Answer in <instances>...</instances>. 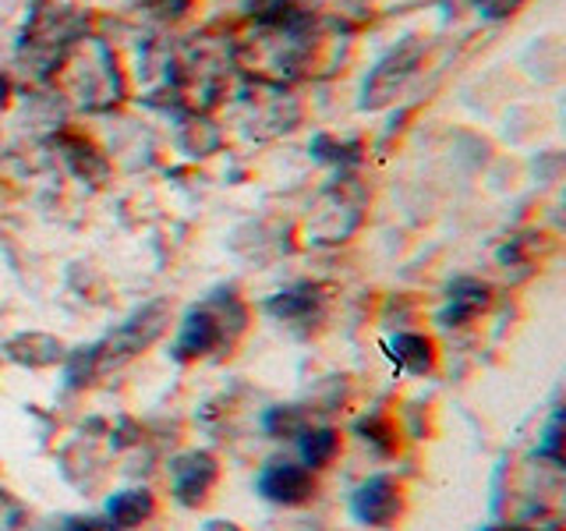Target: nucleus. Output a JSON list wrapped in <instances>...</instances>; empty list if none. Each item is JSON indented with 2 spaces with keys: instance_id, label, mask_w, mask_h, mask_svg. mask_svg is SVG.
Segmentation results:
<instances>
[{
  "instance_id": "f257e3e1",
  "label": "nucleus",
  "mask_w": 566,
  "mask_h": 531,
  "mask_svg": "<svg viewBox=\"0 0 566 531\" xmlns=\"http://www.w3.org/2000/svg\"><path fill=\"white\" fill-rule=\"evenodd\" d=\"M308 53H312L308 22L294 8H287L270 18H255L252 35H244V40L230 50V61L241 64L248 75H255L262 85L283 88L305 71Z\"/></svg>"
},
{
  "instance_id": "f03ea898",
  "label": "nucleus",
  "mask_w": 566,
  "mask_h": 531,
  "mask_svg": "<svg viewBox=\"0 0 566 531\" xmlns=\"http://www.w3.org/2000/svg\"><path fill=\"white\" fill-rule=\"evenodd\" d=\"M53 82L78 111H111L124 96V75L114 50L103 40H82L67 50V58L53 71Z\"/></svg>"
},
{
  "instance_id": "7ed1b4c3",
  "label": "nucleus",
  "mask_w": 566,
  "mask_h": 531,
  "mask_svg": "<svg viewBox=\"0 0 566 531\" xmlns=\"http://www.w3.org/2000/svg\"><path fill=\"white\" fill-rule=\"evenodd\" d=\"M230 50L212 40H191L188 46L170 53L167 85L191 114H209L227 93Z\"/></svg>"
},
{
  "instance_id": "20e7f679",
  "label": "nucleus",
  "mask_w": 566,
  "mask_h": 531,
  "mask_svg": "<svg viewBox=\"0 0 566 531\" xmlns=\"http://www.w3.org/2000/svg\"><path fill=\"white\" fill-rule=\"evenodd\" d=\"M85 35V14L57 4V0H40L29 14L22 40H18V61L25 64L32 79H53L57 64L67 50Z\"/></svg>"
},
{
  "instance_id": "39448f33",
  "label": "nucleus",
  "mask_w": 566,
  "mask_h": 531,
  "mask_svg": "<svg viewBox=\"0 0 566 531\" xmlns=\"http://www.w3.org/2000/svg\"><path fill=\"white\" fill-rule=\"evenodd\" d=\"M167 326V305L164 301H153V305L138 309L128 323H120L106 341L85 347L88 365H93V376H103L106 368H117L128 358H135L138 351H146L159 333Z\"/></svg>"
},
{
  "instance_id": "423d86ee",
  "label": "nucleus",
  "mask_w": 566,
  "mask_h": 531,
  "mask_svg": "<svg viewBox=\"0 0 566 531\" xmlns=\"http://www.w3.org/2000/svg\"><path fill=\"white\" fill-rule=\"evenodd\" d=\"M227 336V315L217 312V301H206V305L188 309L181 319V330H177L174 341V358L177 362H195L212 354Z\"/></svg>"
},
{
  "instance_id": "0eeeda50",
  "label": "nucleus",
  "mask_w": 566,
  "mask_h": 531,
  "mask_svg": "<svg viewBox=\"0 0 566 531\" xmlns=\"http://www.w3.org/2000/svg\"><path fill=\"white\" fill-rule=\"evenodd\" d=\"M217 482H220V465H217V457L206 450H188L170 460V492L177 503H185V507L206 503Z\"/></svg>"
},
{
  "instance_id": "6e6552de",
  "label": "nucleus",
  "mask_w": 566,
  "mask_h": 531,
  "mask_svg": "<svg viewBox=\"0 0 566 531\" xmlns=\"http://www.w3.org/2000/svg\"><path fill=\"white\" fill-rule=\"evenodd\" d=\"M255 489L270 503L301 507L315 496V475L305 465H294V460H270V465L259 471Z\"/></svg>"
},
{
  "instance_id": "1a4fd4ad",
  "label": "nucleus",
  "mask_w": 566,
  "mask_h": 531,
  "mask_svg": "<svg viewBox=\"0 0 566 531\" xmlns=\"http://www.w3.org/2000/svg\"><path fill=\"white\" fill-rule=\"evenodd\" d=\"M350 510L361 524H371V528L394 524L403 513V492L397 486V478H389V475L365 478L358 492L350 496Z\"/></svg>"
},
{
  "instance_id": "9d476101",
  "label": "nucleus",
  "mask_w": 566,
  "mask_h": 531,
  "mask_svg": "<svg viewBox=\"0 0 566 531\" xmlns=\"http://www.w3.org/2000/svg\"><path fill=\"white\" fill-rule=\"evenodd\" d=\"M418 58H421V43H407V46L389 53V58L371 71V79L365 82V103H371V106L386 103L400 88L397 82H403L415 71Z\"/></svg>"
},
{
  "instance_id": "9b49d317",
  "label": "nucleus",
  "mask_w": 566,
  "mask_h": 531,
  "mask_svg": "<svg viewBox=\"0 0 566 531\" xmlns=\"http://www.w3.org/2000/svg\"><path fill=\"white\" fill-rule=\"evenodd\" d=\"M57 149H61L64 164L71 167V174H75L78 181L103 185L106 177H111V164H106V156L93 146V142H85L82 135H61Z\"/></svg>"
},
{
  "instance_id": "f8f14e48",
  "label": "nucleus",
  "mask_w": 566,
  "mask_h": 531,
  "mask_svg": "<svg viewBox=\"0 0 566 531\" xmlns=\"http://www.w3.org/2000/svg\"><path fill=\"white\" fill-rule=\"evenodd\" d=\"M318 309H323V288H315V283H294V288L265 301V312L283 319V323H308L312 315H318Z\"/></svg>"
},
{
  "instance_id": "ddd939ff",
  "label": "nucleus",
  "mask_w": 566,
  "mask_h": 531,
  "mask_svg": "<svg viewBox=\"0 0 566 531\" xmlns=\"http://www.w3.org/2000/svg\"><path fill=\"white\" fill-rule=\"evenodd\" d=\"M153 513H156V500H153V492H146V489H120V492L111 496V500H106V521H111L114 528H120V531L146 524Z\"/></svg>"
},
{
  "instance_id": "4468645a",
  "label": "nucleus",
  "mask_w": 566,
  "mask_h": 531,
  "mask_svg": "<svg viewBox=\"0 0 566 531\" xmlns=\"http://www.w3.org/2000/svg\"><path fill=\"white\" fill-rule=\"evenodd\" d=\"M489 305V288L485 283H478V280H460L450 288V301H447V309H442V323L447 326H464L471 323V319L478 312H485Z\"/></svg>"
},
{
  "instance_id": "2eb2a0df",
  "label": "nucleus",
  "mask_w": 566,
  "mask_h": 531,
  "mask_svg": "<svg viewBox=\"0 0 566 531\" xmlns=\"http://www.w3.org/2000/svg\"><path fill=\"white\" fill-rule=\"evenodd\" d=\"M389 358H394L397 368L403 372H415V376H421V372H429L432 362H436V347L429 336L421 333H397L394 341H389Z\"/></svg>"
},
{
  "instance_id": "dca6fc26",
  "label": "nucleus",
  "mask_w": 566,
  "mask_h": 531,
  "mask_svg": "<svg viewBox=\"0 0 566 531\" xmlns=\"http://www.w3.org/2000/svg\"><path fill=\"white\" fill-rule=\"evenodd\" d=\"M8 358L29 368H46L61 358V341L46 333H18L14 341H8Z\"/></svg>"
},
{
  "instance_id": "f3484780",
  "label": "nucleus",
  "mask_w": 566,
  "mask_h": 531,
  "mask_svg": "<svg viewBox=\"0 0 566 531\" xmlns=\"http://www.w3.org/2000/svg\"><path fill=\"white\" fill-rule=\"evenodd\" d=\"M297 454H301V465L308 471L326 468L336 460V454H340V433L329 429V425H323V429H305L297 436Z\"/></svg>"
},
{
  "instance_id": "a211bd4d",
  "label": "nucleus",
  "mask_w": 566,
  "mask_h": 531,
  "mask_svg": "<svg viewBox=\"0 0 566 531\" xmlns=\"http://www.w3.org/2000/svg\"><path fill=\"white\" fill-rule=\"evenodd\" d=\"M262 425H265V433L270 436H276V439H283V436H301L308 429L305 425V415L297 412V407H270L265 412V418H262Z\"/></svg>"
},
{
  "instance_id": "6ab92c4d",
  "label": "nucleus",
  "mask_w": 566,
  "mask_h": 531,
  "mask_svg": "<svg viewBox=\"0 0 566 531\" xmlns=\"http://www.w3.org/2000/svg\"><path fill=\"white\" fill-rule=\"evenodd\" d=\"M29 524V507L14 492L0 489V531H22Z\"/></svg>"
},
{
  "instance_id": "aec40b11",
  "label": "nucleus",
  "mask_w": 566,
  "mask_h": 531,
  "mask_svg": "<svg viewBox=\"0 0 566 531\" xmlns=\"http://www.w3.org/2000/svg\"><path fill=\"white\" fill-rule=\"evenodd\" d=\"M138 4L153 18H159V22H177V18H185L191 11L195 0H138Z\"/></svg>"
},
{
  "instance_id": "412c9836",
  "label": "nucleus",
  "mask_w": 566,
  "mask_h": 531,
  "mask_svg": "<svg viewBox=\"0 0 566 531\" xmlns=\"http://www.w3.org/2000/svg\"><path fill=\"white\" fill-rule=\"evenodd\" d=\"M521 4L524 0H478V8H482L485 18H510Z\"/></svg>"
},
{
  "instance_id": "4be33fe9",
  "label": "nucleus",
  "mask_w": 566,
  "mask_h": 531,
  "mask_svg": "<svg viewBox=\"0 0 566 531\" xmlns=\"http://www.w3.org/2000/svg\"><path fill=\"white\" fill-rule=\"evenodd\" d=\"M8 100H11V79L4 75V71H0V111L8 106Z\"/></svg>"
},
{
  "instance_id": "5701e85b",
  "label": "nucleus",
  "mask_w": 566,
  "mask_h": 531,
  "mask_svg": "<svg viewBox=\"0 0 566 531\" xmlns=\"http://www.w3.org/2000/svg\"><path fill=\"white\" fill-rule=\"evenodd\" d=\"M202 531H241L238 524H230V521H209Z\"/></svg>"
}]
</instances>
